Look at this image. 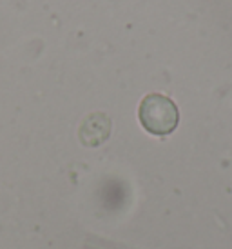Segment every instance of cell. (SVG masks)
I'll use <instances>...</instances> for the list:
<instances>
[{
    "instance_id": "obj_1",
    "label": "cell",
    "mask_w": 232,
    "mask_h": 249,
    "mask_svg": "<svg viewBox=\"0 0 232 249\" xmlns=\"http://www.w3.org/2000/svg\"><path fill=\"white\" fill-rule=\"evenodd\" d=\"M138 117L145 131L156 137L171 135L180 122L176 104L169 97L160 95V93H150L140 102Z\"/></svg>"
},
{
    "instance_id": "obj_2",
    "label": "cell",
    "mask_w": 232,
    "mask_h": 249,
    "mask_svg": "<svg viewBox=\"0 0 232 249\" xmlns=\"http://www.w3.org/2000/svg\"><path fill=\"white\" fill-rule=\"evenodd\" d=\"M111 133V120L105 113H91L80 125L78 137L83 145L96 147L107 140Z\"/></svg>"
}]
</instances>
